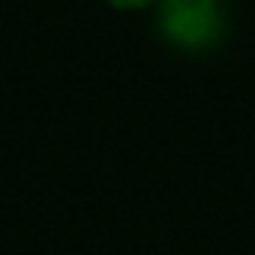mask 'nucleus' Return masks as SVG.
<instances>
[{
	"label": "nucleus",
	"mask_w": 255,
	"mask_h": 255,
	"mask_svg": "<svg viewBox=\"0 0 255 255\" xmlns=\"http://www.w3.org/2000/svg\"><path fill=\"white\" fill-rule=\"evenodd\" d=\"M159 30L177 48H207L222 36V9L216 0H162Z\"/></svg>",
	"instance_id": "nucleus-1"
},
{
	"label": "nucleus",
	"mask_w": 255,
	"mask_h": 255,
	"mask_svg": "<svg viewBox=\"0 0 255 255\" xmlns=\"http://www.w3.org/2000/svg\"><path fill=\"white\" fill-rule=\"evenodd\" d=\"M105 3H111L117 9H141V6L153 3V0H105Z\"/></svg>",
	"instance_id": "nucleus-2"
}]
</instances>
